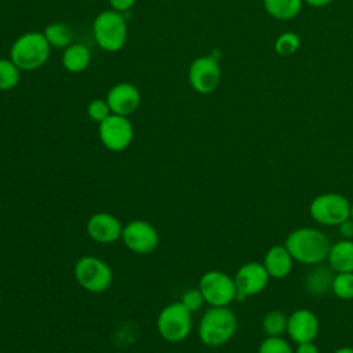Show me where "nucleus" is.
<instances>
[{
  "label": "nucleus",
  "instance_id": "f257e3e1",
  "mask_svg": "<svg viewBox=\"0 0 353 353\" xmlns=\"http://www.w3.org/2000/svg\"><path fill=\"white\" fill-rule=\"evenodd\" d=\"M285 248L294 261L313 266L327 261L331 243L324 232L316 228L302 226L290 232L284 240Z\"/></svg>",
  "mask_w": 353,
  "mask_h": 353
},
{
  "label": "nucleus",
  "instance_id": "393cba45",
  "mask_svg": "<svg viewBox=\"0 0 353 353\" xmlns=\"http://www.w3.org/2000/svg\"><path fill=\"white\" fill-rule=\"evenodd\" d=\"M301 47V37L295 32H283L274 41V51L280 57H291Z\"/></svg>",
  "mask_w": 353,
  "mask_h": 353
},
{
  "label": "nucleus",
  "instance_id": "bb28decb",
  "mask_svg": "<svg viewBox=\"0 0 353 353\" xmlns=\"http://www.w3.org/2000/svg\"><path fill=\"white\" fill-rule=\"evenodd\" d=\"M110 114H112V110H110L106 99L95 98V99L90 101L87 105V116L90 117V120H92L98 124L101 121H103L106 117H109Z\"/></svg>",
  "mask_w": 353,
  "mask_h": 353
},
{
  "label": "nucleus",
  "instance_id": "c85d7f7f",
  "mask_svg": "<svg viewBox=\"0 0 353 353\" xmlns=\"http://www.w3.org/2000/svg\"><path fill=\"white\" fill-rule=\"evenodd\" d=\"M109 4H110V8L114 10V11H119V12H125L128 10H131L137 0H108Z\"/></svg>",
  "mask_w": 353,
  "mask_h": 353
},
{
  "label": "nucleus",
  "instance_id": "c756f323",
  "mask_svg": "<svg viewBox=\"0 0 353 353\" xmlns=\"http://www.w3.org/2000/svg\"><path fill=\"white\" fill-rule=\"evenodd\" d=\"M339 230V234L343 239H349L353 240V221L350 218H347L346 221H343L341 225L336 226Z\"/></svg>",
  "mask_w": 353,
  "mask_h": 353
},
{
  "label": "nucleus",
  "instance_id": "1a4fd4ad",
  "mask_svg": "<svg viewBox=\"0 0 353 353\" xmlns=\"http://www.w3.org/2000/svg\"><path fill=\"white\" fill-rule=\"evenodd\" d=\"M222 77L218 59L214 55H200L192 61L188 69V81L197 94L214 92Z\"/></svg>",
  "mask_w": 353,
  "mask_h": 353
},
{
  "label": "nucleus",
  "instance_id": "dca6fc26",
  "mask_svg": "<svg viewBox=\"0 0 353 353\" xmlns=\"http://www.w3.org/2000/svg\"><path fill=\"white\" fill-rule=\"evenodd\" d=\"M262 263L270 279H284L292 270L294 258L284 244H276L266 251Z\"/></svg>",
  "mask_w": 353,
  "mask_h": 353
},
{
  "label": "nucleus",
  "instance_id": "2f4dec72",
  "mask_svg": "<svg viewBox=\"0 0 353 353\" xmlns=\"http://www.w3.org/2000/svg\"><path fill=\"white\" fill-rule=\"evenodd\" d=\"M334 0H303V3L309 4L310 7H314V8H321V7H325L328 4H331Z\"/></svg>",
  "mask_w": 353,
  "mask_h": 353
},
{
  "label": "nucleus",
  "instance_id": "f8f14e48",
  "mask_svg": "<svg viewBox=\"0 0 353 353\" xmlns=\"http://www.w3.org/2000/svg\"><path fill=\"white\" fill-rule=\"evenodd\" d=\"M121 240L127 248L135 254H150L159 245V233L156 228L142 219H135L123 226Z\"/></svg>",
  "mask_w": 353,
  "mask_h": 353
},
{
  "label": "nucleus",
  "instance_id": "6e6552de",
  "mask_svg": "<svg viewBox=\"0 0 353 353\" xmlns=\"http://www.w3.org/2000/svg\"><path fill=\"white\" fill-rule=\"evenodd\" d=\"M199 290L210 306H229L236 301L237 288L234 279L222 270L205 272L200 277Z\"/></svg>",
  "mask_w": 353,
  "mask_h": 353
},
{
  "label": "nucleus",
  "instance_id": "0eeeda50",
  "mask_svg": "<svg viewBox=\"0 0 353 353\" xmlns=\"http://www.w3.org/2000/svg\"><path fill=\"white\" fill-rule=\"evenodd\" d=\"M156 327L163 339L181 342L186 339L192 331V312H189L181 301L170 303L159 313Z\"/></svg>",
  "mask_w": 353,
  "mask_h": 353
},
{
  "label": "nucleus",
  "instance_id": "cd10ccee",
  "mask_svg": "<svg viewBox=\"0 0 353 353\" xmlns=\"http://www.w3.org/2000/svg\"><path fill=\"white\" fill-rule=\"evenodd\" d=\"M204 296L201 294V291L199 288H192L188 290L181 299V303L189 310V312H197L199 309H201V306L204 305Z\"/></svg>",
  "mask_w": 353,
  "mask_h": 353
},
{
  "label": "nucleus",
  "instance_id": "7ed1b4c3",
  "mask_svg": "<svg viewBox=\"0 0 353 353\" xmlns=\"http://www.w3.org/2000/svg\"><path fill=\"white\" fill-rule=\"evenodd\" d=\"M51 46L43 32L30 30L18 36L10 48V59L22 72H34L44 66L50 58Z\"/></svg>",
  "mask_w": 353,
  "mask_h": 353
},
{
  "label": "nucleus",
  "instance_id": "412c9836",
  "mask_svg": "<svg viewBox=\"0 0 353 353\" xmlns=\"http://www.w3.org/2000/svg\"><path fill=\"white\" fill-rule=\"evenodd\" d=\"M43 34L51 48H62L65 50L73 43V30L63 22H52L48 23Z\"/></svg>",
  "mask_w": 353,
  "mask_h": 353
},
{
  "label": "nucleus",
  "instance_id": "f3484780",
  "mask_svg": "<svg viewBox=\"0 0 353 353\" xmlns=\"http://www.w3.org/2000/svg\"><path fill=\"white\" fill-rule=\"evenodd\" d=\"M334 276L335 272L330 268V265H313L305 277V290L312 296H324L332 290Z\"/></svg>",
  "mask_w": 353,
  "mask_h": 353
},
{
  "label": "nucleus",
  "instance_id": "2eb2a0df",
  "mask_svg": "<svg viewBox=\"0 0 353 353\" xmlns=\"http://www.w3.org/2000/svg\"><path fill=\"white\" fill-rule=\"evenodd\" d=\"M85 228L88 236L94 241L102 244H109L121 239L123 233V225L120 221L108 212H97L91 215Z\"/></svg>",
  "mask_w": 353,
  "mask_h": 353
},
{
  "label": "nucleus",
  "instance_id": "473e14b6",
  "mask_svg": "<svg viewBox=\"0 0 353 353\" xmlns=\"http://www.w3.org/2000/svg\"><path fill=\"white\" fill-rule=\"evenodd\" d=\"M334 353H353V347H350V346H342V347H338Z\"/></svg>",
  "mask_w": 353,
  "mask_h": 353
},
{
  "label": "nucleus",
  "instance_id": "39448f33",
  "mask_svg": "<svg viewBox=\"0 0 353 353\" xmlns=\"http://www.w3.org/2000/svg\"><path fill=\"white\" fill-rule=\"evenodd\" d=\"M350 201L341 193L325 192L317 194L309 204L312 219L320 225L338 226L350 218Z\"/></svg>",
  "mask_w": 353,
  "mask_h": 353
},
{
  "label": "nucleus",
  "instance_id": "a211bd4d",
  "mask_svg": "<svg viewBox=\"0 0 353 353\" xmlns=\"http://www.w3.org/2000/svg\"><path fill=\"white\" fill-rule=\"evenodd\" d=\"M327 262L335 273L353 272V240L342 239L331 244Z\"/></svg>",
  "mask_w": 353,
  "mask_h": 353
},
{
  "label": "nucleus",
  "instance_id": "72a5a7b5",
  "mask_svg": "<svg viewBox=\"0 0 353 353\" xmlns=\"http://www.w3.org/2000/svg\"><path fill=\"white\" fill-rule=\"evenodd\" d=\"M350 219L353 221V203L350 204Z\"/></svg>",
  "mask_w": 353,
  "mask_h": 353
},
{
  "label": "nucleus",
  "instance_id": "4be33fe9",
  "mask_svg": "<svg viewBox=\"0 0 353 353\" xmlns=\"http://www.w3.org/2000/svg\"><path fill=\"white\" fill-rule=\"evenodd\" d=\"M288 316L281 310H270L262 319V331L268 336H280L287 331Z\"/></svg>",
  "mask_w": 353,
  "mask_h": 353
},
{
  "label": "nucleus",
  "instance_id": "f03ea898",
  "mask_svg": "<svg viewBox=\"0 0 353 353\" xmlns=\"http://www.w3.org/2000/svg\"><path fill=\"white\" fill-rule=\"evenodd\" d=\"M237 331V317L229 306H211L199 323V338L208 347L229 342Z\"/></svg>",
  "mask_w": 353,
  "mask_h": 353
},
{
  "label": "nucleus",
  "instance_id": "4468645a",
  "mask_svg": "<svg viewBox=\"0 0 353 353\" xmlns=\"http://www.w3.org/2000/svg\"><path fill=\"white\" fill-rule=\"evenodd\" d=\"M112 113L120 116H130L138 110L141 105V92L132 83L121 81L112 85L105 98Z\"/></svg>",
  "mask_w": 353,
  "mask_h": 353
},
{
  "label": "nucleus",
  "instance_id": "7c9ffc66",
  "mask_svg": "<svg viewBox=\"0 0 353 353\" xmlns=\"http://www.w3.org/2000/svg\"><path fill=\"white\" fill-rule=\"evenodd\" d=\"M294 353H320V350L314 342H303L298 343Z\"/></svg>",
  "mask_w": 353,
  "mask_h": 353
},
{
  "label": "nucleus",
  "instance_id": "9b49d317",
  "mask_svg": "<svg viewBox=\"0 0 353 353\" xmlns=\"http://www.w3.org/2000/svg\"><path fill=\"white\" fill-rule=\"evenodd\" d=\"M233 279L237 288L236 301H244L261 294L268 287L270 276L262 262H247L237 269Z\"/></svg>",
  "mask_w": 353,
  "mask_h": 353
},
{
  "label": "nucleus",
  "instance_id": "423d86ee",
  "mask_svg": "<svg viewBox=\"0 0 353 353\" xmlns=\"http://www.w3.org/2000/svg\"><path fill=\"white\" fill-rule=\"evenodd\" d=\"M74 277L77 283L88 292L101 294L110 287L113 281V272L110 266L101 258L85 255L76 261Z\"/></svg>",
  "mask_w": 353,
  "mask_h": 353
},
{
  "label": "nucleus",
  "instance_id": "aec40b11",
  "mask_svg": "<svg viewBox=\"0 0 353 353\" xmlns=\"http://www.w3.org/2000/svg\"><path fill=\"white\" fill-rule=\"evenodd\" d=\"M303 0H263L265 11L280 21L295 18L302 10Z\"/></svg>",
  "mask_w": 353,
  "mask_h": 353
},
{
  "label": "nucleus",
  "instance_id": "6ab92c4d",
  "mask_svg": "<svg viewBox=\"0 0 353 353\" xmlns=\"http://www.w3.org/2000/svg\"><path fill=\"white\" fill-rule=\"evenodd\" d=\"M61 61L69 73H81L91 63V51L83 43H72L63 50Z\"/></svg>",
  "mask_w": 353,
  "mask_h": 353
},
{
  "label": "nucleus",
  "instance_id": "b1692460",
  "mask_svg": "<svg viewBox=\"0 0 353 353\" xmlns=\"http://www.w3.org/2000/svg\"><path fill=\"white\" fill-rule=\"evenodd\" d=\"M331 292L342 301L353 299V272L335 273Z\"/></svg>",
  "mask_w": 353,
  "mask_h": 353
},
{
  "label": "nucleus",
  "instance_id": "5701e85b",
  "mask_svg": "<svg viewBox=\"0 0 353 353\" xmlns=\"http://www.w3.org/2000/svg\"><path fill=\"white\" fill-rule=\"evenodd\" d=\"M21 69L8 58H0V91H10L19 84Z\"/></svg>",
  "mask_w": 353,
  "mask_h": 353
},
{
  "label": "nucleus",
  "instance_id": "ddd939ff",
  "mask_svg": "<svg viewBox=\"0 0 353 353\" xmlns=\"http://www.w3.org/2000/svg\"><path fill=\"white\" fill-rule=\"evenodd\" d=\"M320 331V321L314 312L309 309H296L288 316L287 334L298 345L314 342Z\"/></svg>",
  "mask_w": 353,
  "mask_h": 353
},
{
  "label": "nucleus",
  "instance_id": "a878e982",
  "mask_svg": "<svg viewBox=\"0 0 353 353\" xmlns=\"http://www.w3.org/2000/svg\"><path fill=\"white\" fill-rule=\"evenodd\" d=\"M258 353H294L291 345L281 336H266L258 347Z\"/></svg>",
  "mask_w": 353,
  "mask_h": 353
},
{
  "label": "nucleus",
  "instance_id": "20e7f679",
  "mask_svg": "<svg viewBox=\"0 0 353 353\" xmlns=\"http://www.w3.org/2000/svg\"><path fill=\"white\" fill-rule=\"evenodd\" d=\"M92 36L97 46L106 52L120 51L128 39V26L123 12L101 11L92 22Z\"/></svg>",
  "mask_w": 353,
  "mask_h": 353
},
{
  "label": "nucleus",
  "instance_id": "9d476101",
  "mask_svg": "<svg viewBox=\"0 0 353 353\" xmlns=\"http://www.w3.org/2000/svg\"><path fill=\"white\" fill-rule=\"evenodd\" d=\"M98 135L106 149L110 152H123L132 142L134 127L127 116L112 113L99 123Z\"/></svg>",
  "mask_w": 353,
  "mask_h": 353
}]
</instances>
